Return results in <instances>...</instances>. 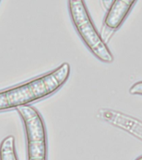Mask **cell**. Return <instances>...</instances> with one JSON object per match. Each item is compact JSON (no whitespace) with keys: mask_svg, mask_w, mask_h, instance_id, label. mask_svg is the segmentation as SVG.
<instances>
[{"mask_svg":"<svg viewBox=\"0 0 142 160\" xmlns=\"http://www.w3.org/2000/svg\"><path fill=\"white\" fill-rule=\"evenodd\" d=\"M137 0H112L104 18L105 31L114 32L119 28L128 17Z\"/></svg>","mask_w":142,"mask_h":160,"instance_id":"5b68a950","label":"cell"},{"mask_svg":"<svg viewBox=\"0 0 142 160\" xmlns=\"http://www.w3.org/2000/svg\"><path fill=\"white\" fill-rule=\"evenodd\" d=\"M103 2H111V0H102Z\"/></svg>","mask_w":142,"mask_h":160,"instance_id":"9c48e42d","label":"cell"},{"mask_svg":"<svg viewBox=\"0 0 142 160\" xmlns=\"http://www.w3.org/2000/svg\"><path fill=\"white\" fill-rule=\"evenodd\" d=\"M129 92L131 95H140V96H142V81L135 82L134 84L130 88Z\"/></svg>","mask_w":142,"mask_h":160,"instance_id":"52a82bcc","label":"cell"},{"mask_svg":"<svg viewBox=\"0 0 142 160\" xmlns=\"http://www.w3.org/2000/svg\"><path fill=\"white\" fill-rule=\"evenodd\" d=\"M0 160H18L12 135L4 138L0 143Z\"/></svg>","mask_w":142,"mask_h":160,"instance_id":"8992f818","label":"cell"},{"mask_svg":"<svg viewBox=\"0 0 142 160\" xmlns=\"http://www.w3.org/2000/svg\"><path fill=\"white\" fill-rule=\"evenodd\" d=\"M16 110L25 130L27 160H47V134L41 113L31 105Z\"/></svg>","mask_w":142,"mask_h":160,"instance_id":"3957f363","label":"cell"},{"mask_svg":"<svg viewBox=\"0 0 142 160\" xmlns=\"http://www.w3.org/2000/svg\"><path fill=\"white\" fill-rule=\"evenodd\" d=\"M135 160H142V156H140V157H139V158H137Z\"/></svg>","mask_w":142,"mask_h":160,"instance_id":"ba28073f","label":"cell"},{"mask_svg":"<svg viewBox=\"0 0 142 160\" xmlns=\"http://www.w3.org/2000/svg\"><path fill=\"white\" fill-rule=\"evenodd\" d=\"M70 74V64L68 62H62L47 73L1 90L0 112L17 109L52 96L67 82Z\"/></svg>","mask_w":142,"mask_h":160,"instance_id":"6da1fadb","label":"cell"},{"mask_svg":"<svg viewBox=\"0 0 142 160\" xmlns=\"http://www.w3.org/2000/svg\"><path fill=\"white\" fill-rule=\"evenodd\" d=\"M97 117L138 138L142 141V122L129 115L114 110L100 109Z\"/></svg>","mask_w":142,"mask_h":160,"instance_id":"277c9868","label":"cell"},{"mask_svg":"<svg viewBox=\"0 0 142 160\" xmlns=\"http://www.w3.org/2000/svg\"><path fill=\"white\" fill-rule=\"evenodd\" d=\"M67 7L72 25L87 49L101 62L111 63L114 56L95 27L85 0H67Z\"/></svg>","mask_w":142,"mask_h":160,"instance_id":"7a4b0ae2","label":"cell"}]
</instances>
